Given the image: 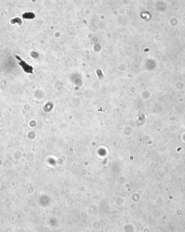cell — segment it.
<instances>
[{"mask_svg": "<svg viewBox=\"0 0 185 232\" xmlns=\"http://www.w3.org/2000/svg\"><path fill=\"white\" fill-rule=\"evenodd\" d=\"M15 57L16 60L19 61V64L21 66V67H22V68L24 70L25 72H26L27 73H32V71L31 70V69H33L32 67L27 65L26 62H24V61L22 60V59H21V57L18 55H15Z\"/></svg>", "mask_w": 185, "mask_h": 232, "instance_id": "6da1fadb", "label": "cell"}]
</instances>
